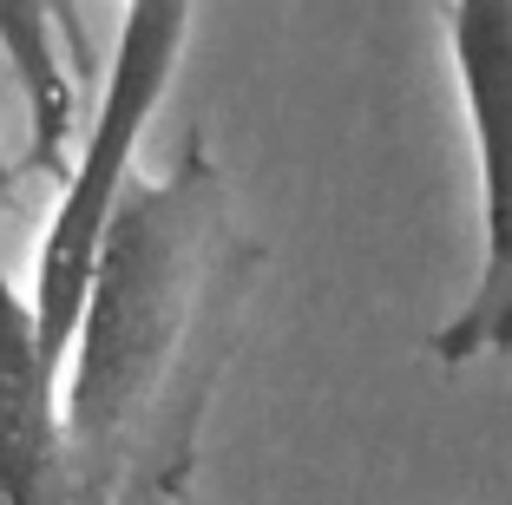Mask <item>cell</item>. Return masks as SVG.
<instances>
[{
    "label": "cell",
    "instance_id": "cell-1",
    "mask_svg": "<svg viewBox=\"0 0 512 505\" xmlns=\"http://www.w3.org/2000/svg\"><path fill=\"white\" fill-rule=\"evenodd\" d=\"M224 184L204 151L158 184H132L112 210L86 309L66 348V492L60 505H112L158 414L171 368L204 315Z\"/></svg>",
    "mask_w": 512,
    "mask_h": 505
},
{
    "label": "cell",
    "instance_id": "cell-2",
    "mask_svg": "<svg viewBox=\"0 0 512 505\" xmlns=\"http://www.w3.org/2000/svg\"><path fill=\"white\" fill-rule=\"evenodd\" d=\"M191 14H197V0H125L119 40H112V60H106V86H99V105L86 119L73 171L60 178V204H53V217L40 230L33 283H27L40 335L60 355V368H66V348H73L79 309H86L99 250H106L112 210L132 191L138 145H145L158 105H165L171 79H178Z\"/></svg>",
    "mask_w": 512,
    "mask_h": 505
},
{
    "label": "cell",
    "instance_id": "cell-3",
    "mask_svg": "<svg viewBox=\"0 0 512 505\" xmlns=\"http://www.w3.org/2000/svg\"><path fill=\"white\" fill-rule=\"evenodd\" d=\"M447 53L480 158V276L440 322V368L512 355V0H447Z\"/></svg>",
    "mask_w": 512,
    "mask_h": 505
},
{
    "label": "cell",
    "instance_id": "cell-4",
    "mask_svg": "<svg viewBox=\"0 0 512 505\" xmlns=\"http://www.w3.org/2000/svg\"><path fill=\"white\" fill-rule=\"evenodd\" d=\"M66 492V368L46 348L27 283L0 256V505H60Z\"/></svg>",
    "mask_w": 512,
    "mask_h": 505
},
{
    "label": "cell",
    "instance_id": "cell-5",
    "mask_svg": "<svg viewBox=\"0 0 512 505\" xmlns=\"http://www.w3.org/2000/svg\"><path fill=\"white\" fill-rule=\"evenodd\" d=\"M0 60L27 99V164L53 171L73 138V73L86 66V27L73 0H0Z\"/></svg>",
    "mask_w": 512,
    "mask_h": 505
},
{
    "label": "cell",
    "instance_id": "cell-6",
    "mask_svg": "<svg viewBox=\"0 0 512 505\" xmlns=\"http://www.w3.org/2000/svg\"><path fill=\"white\" fill-rule=\"evenodd\" d=\"M7 204H14V164L0 151V230H7Z\"/></svg>",
    "mask_w": 512,
    "mask_h": 505
}]
</instances>
